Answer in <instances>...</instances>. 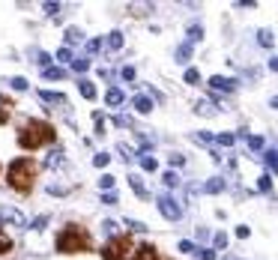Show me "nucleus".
Returning a JSON list of instances; mask_svg holds the SVG:
<instances>
[{"instance_id":"nucleus-19","label":"nucleus","mask_w":278,"mask_h":260,"mask_svg":"<svg viewBox=\"0 0 278 260\" xmlns=\"http://www.w3.org/2000/svg\"><path fill=\"white\" fill-rule=\"evenodd\" d=\"M194 111H197V114H204V117H213V114H216V105L204 99V102H197V105H194Z\"/></svg>"},{"instance_id":"nucleus-10","label":"nucleus","mask_w":278,"mask_h":260,"mask_svg":"<svg viewBox=\"0 0 278 260\" xmlns=\"http://www.w3.org/2000/svg\"><path fill=\"white\" fill-rule=\"evenodd\" d=\"M12 111H15V102H12L9 96H3V93H0V126L12 117Z\"/></svg>"},{"instance_id":"nucleus-6","label":"nucleus","mask_w":278,"mask_h":260,"mask_svg":"<svg viewBox=\"0 0 278 260\" xmlns=\"http://www.w3.org/2000/svg\"><path fill=\"white\" fill-rule=\"evenodd\" d=\"M0 219H3V222H9V225H15V228H30L27 215H24L21 209L9 206V203H3V206H0Z\"/></svg>"},{"instance_id":"nucleus-21","label":"nucleus","mask_w":278,"mask_h":260,"mask_svg":"<svg viewBox=\"0 0 278 260\" xmlns=\"http://www.w3.org/2000/svg\"><path fill=\"white\" fill-rule=\"evenodd\" d=\"M188 60H191V45L183 42V45L177 48V63H188Z\"/></svg>"},{"instance_id":"nucleus-8","label":"nucleus","mask_w":278,"mask_h":260,"mask_svg":"<svg viewBox=\"0 0 278 260\" xmlns=\"http://www.w3.org/2000/svg\"><path fill=\"white\" fill-rule=\"evenodd\" d=\"M236 84H240L236 78H221V75H213V78H210V87H213V90H221V93H233Z\"/></svg>"},{"instance_id":"nucleus-28","label":"nucleus","mask_w":278,"mask_h":260,"mask_svg":"<svg viewBox=\"0 0 278 260\" xmlns=\"http://www.w3.org/2000/svg\"><path fill=\"white\" fill-rule=\"evenodd\" d=\"M141 159V167L147 170V174H153V170H158V162H155L153 156H138Z\"/></svg>"},{"instance_id":"nucleus-42","label":"nucleus","mask_w":278,"mask_h":260,"mask_svg":"<svg viewBox=\"0 0 278 260\" xmlns=\"http://www.w3.org/2000/svg\"><path fill=\"white\" fill-rule=\"evenodd\" d=\"M194 254H197L201 260H216V248H197Z\"/></svg>"},{"instance_id":"nucleus-13","label":"nucleus","mask_w":278,"mask_h":260,"mask_svg":"<svg viewBox=\"0 0 278 260\" xmlns=\"http://www.w3.org/2000/svg\"><path fill=\"white\" fill-rule=\"evenodd\" d=\"M39 99H42V102H45V105H66V102H69V99L63 96V93H51V90H39Z\"/></svg>"},{"instance_id":"nucleus-27","label":"nucleus","mask_w":278,"mask_h":260,"mask_svg":"<svg viewBox=\"0 0 278 260\" xmlns=\"http://www.w3.org/2000/svg\"><path fill=\"white\" fill-rule=\"evenodd\" d=\"M6 251H12V236L0 228V254H6Z\"/></svg>"},{"instance_id":"nucleus-38","label":"nucleus","mask_w":278,"mask_h":260,"mask_svg":"<svg viewBox=\"0 0 278 260\" xmlns=\"http://www.w3.org/2000/svg\"><path fill=\"white\" fill-rule=\"evenodd\" d=\"M84 48H87V54H96V51H102V39H87V42H84Z\"/></svg>"},{"instance_id":"nucleus-39","label":"nucleus","mask_w":278,"mask_h":260,"mask_svg":"<svg viewBox=\"0 0 278 260\" xmlns=\"http://www.w3.org/2000/svg\"><path fill=\"white\" fill-rule=\"evenodd\" d=\"M57 60H60V63H72V60H75V57H72V48L63 45L60 51H57Z\"/></svg>"},{"instance_id":"nucleus-48","label":"nucleus","mask_w":278,"mask_h":260,"mask_svg":"<svg viewBox=\"0 0 278 260\" xmlns=\"http://www.w3.org/2000/svg\"><path fill=\"white\" fill-rule=\"evenodd\" d=\"M120 75H123V81H135V69H132V66H126Z\"/></svg>"},{"instance_id":"nucleus-2","label":"nucleus","mask_w":278,"mask_h":260,"mask_svg":"<svg viewBox=\"0 0 278 260\" xmlns=\"http://www.w3.org/2000/svg\"><path fill=\"white\" fill-rule=\"evenodd\" d=\"M39 170H42V164L36 162V159H27V156L24 159H15V162L9 164V170H6V183H9L12 192L30 195L36 180H39Z\"/></svg>"},{"instance_id":"nucleus-41","label":"nucleus","mask_w":278,"mask_h":260,"mask_svg":"<svg viewBox=\"0 0 278 260\" xmlns=\"http://www.w3.org/2000/svg\"><path fill=\"white\" fill-rule=\"evenodd\" d=\"M108 162H111V156H108V153H96V156H93V164H96V167H105Z\"/></svg>"},{"instance_id":"nucleus-43","label":"nucleus","mask_w":278,"mask_h":260,"mask_svg":"<svg viewBox=\"0 0 278 260\" xmlns=\"http://www.w3.org/2000/svg\"><path fill=\"white\" fill-rule=\"evenodd\" d=\"M30 228H33V230H45V228H48V215H39V219H33Z\"/></svg>"},{"instance_id":"nucleus-50","label":"nucleus","mask_w":278,"mask_h":260,"mask_svg":"<svg viewBox=\"0 0 278 260\" xmlns=\"http://www.w3.org/2000/svg\"><path fill=\"white\" fill-rule=\"evenodd\" d=\"M248 233H251V230H248L246 225H240V228H236V236H240V239H246Z\"/></svg>"},{"instance_id":"nucleus-9","label":"nucleus","mask_w":278,"mask_h":260,"mask_svg":"<svg viewBox=\"0 0 278 260\" xmlns=\"http://www.w3.org/2000/svg\"><path fill=\"white\" fill-rule=\"evenodd\" d=\"M132 108H135L138 114H150V111H153V99L144 96V93H138V96L132 99Z\"/></svg>"},{"instance_id":"nucleus-36","label":"nucleus","mask_w":278,"mask_h":260,"mask_svg":"<svg viewBox=\"0 0 278 260\" xmlns=\"http://www.w3.org/2000/svg\"><path fill=\"white\" fill-rule=\"evenodd\" d=\"M72 69H75V72H87V69H90V60H87V57H75V60H72Z\"/></svg>"},{"instance_id":"nucleus-24","label":"nucleus","mask_w":278,"mask_h":260,"mask_svg":"<svg viewBox=\"0 0 278 260\" xmlns=\"http://www.w3.org/2000/svg\"><path fill=\"white\" fill-rule=\"evenodd\" d=\"M81 42V30L78 27H66V48L69 45H78Z\"/></svg>"},{"instance_id":"nucleus-45","label":"nucleus","mask_w":278,"mask_h":260,"mask_svg":"<svg viewBox=\"0 0 278 260\" xmlns=\"http://www.w3.org/2000/svg\"><path fill=\"white\" fill-rule=\"evenodd\" d=\"M102 230H105L108 236H117V222H111V219H108V222H102Z\"/></svg>"},{"instance_id":"nucleus-40","label":"nucleus","mask_w":278,"mask_h":260,"mask_svg":"<svg viewBox=\"0 0 278 260\" xmlns=\"http://www.w3.org/2000/svg\"><path fill=\"white\" fill-rule=\"evenodd\" d=\"M117 153L123 156L126 162H132V159H135V150H132V147H126V144H117Z\"/></svg>"},{"instance_id":"nucleus-1","label":"nucleus","mask_w":278,"mask_h":260,"mask_svg":"<svg viewBox=\"0 0 278 260\" xmlns=\"http://www.w3.org/2000/svg\"><path fill=\"white\" fill-rule=\"evenodd\" d=\"M93 245H96L93 233L84 225H78V222H69L54 239V248L60 254H87V251H93Z\"/></svg>"},{"instance_id":"nucleus-15","label":"nucleus","mask_w":278,"mask_h":260,"mask_svg":"<svg viewBox=\"0 0 278 260\" xmlns=\"http://www.w3.org/2000/svg\"><path fill=\"white\" fill-rule=\"evenodd\" d=\"M78 90H81V96L84 99H96V84H93V81H78Z\"/></svg>"},{"instance_id":"nucleus-51","label":"nucleus","mask_w":278,"mask_h":260,"mask_svg":"<svg viewBox=\"0 0 278 260\" xmlns=\"http://www.w3.org/2000/svg\"><path fill=\"white\" fill-rule=\"evenodd\" d=\"M269 69H272V72H278V57H272V60H269Z\"/></svg>"},{"instance_id":"nucleus-17","label":"nucleus","mask_w":278,"mask_h":260,"mask_svg":"<svg viewBox=\"0 0 278 260\" xmlns=\"http://www.w3.org/2000/svg\"><path fill=\"white\" fill-rule=\"evenodd\" d=\"M204 192H210V195H218V192H224V180H221V177H213V180L204 186Z\"/></svg>"},{"instance_id":"nucleus-44","label":"nucleus","mask_w":278,"mask_h":260,"mask_svg":"<svg viewBox=\"0 0 278 260\" xmlns=\"http://www.w3.org/2000/svg\"><path fill=\"white\" fill-rule=\"evenodd\" d=\"M168 162H171V167H183L185 156H180V153H171V156H168Z\"/></svg>"},{"instance_id":"nucleus-22","label":"nucleus","mask_w":278,"mask_h":260,"mask_svg":"<svg viewBox=\"0 0 278 260\" xmlns=\"http://www.w3.org/2000/svg\"><path fill=\"white\" fill-rule=\"evenodd\" d=\"M213 141H216V144H221V147H233V144H236V135H230V132H221V135H216Z\"/></svg>"},{"instance_id":"nucleus-49","label":"nucleus","mask_w":278,"mask_h":260,"mask_svg":"<svg viewBox=\"0 0 278 260\" xmlns=\"http://www.w3.org/2000/svg\"><path fill=\"white\" fill-rule=\"evenodd\" d=\"M42 9H45V12H48V15H57V9H60V3H45V6H42Z\"/></svg>"},{"instance_id":"nucleus-35","label":"nucleus","mask_w":278,"mask_h":260,"mask_svg":"<svg viewBox=\"0 0 278 260\" xmlns=\"http://www.w3.org/2000/svg\"><path fill=\"white\" fill-rule=\"evenodd\" d=\"M248 150H254V153L263 150V138L260 135H248Z\"/></svg>"},{"instance_id":"nucleus-30","label":"nucleus","mask_w":278,"mask_h":260,"mask_svg":"<svg viewBox=\"0 0 278 260\" xmlns=\"http://www.w3.org/2000/svg\"><path fill=\"white\" fill-rule=\"evenodd\" d=\"M263 162H266L278 174V150H266V153H263Z\"/></svg>"},{"instance_id":"nucleus-14","label":"nucleus","mask_w":278,"mask_h":260,"mask_svg":"<svg viewBox=\"0 0 278 260\" xmlns=\"http://www.w3.org/2000/svg\"><path fill=\"white\" fill-rule=\"evenodd\" d=\"M123 102H126V96H123V90H117V87H111V90L105 93V105H108V108H120Z\"/></svg>"},{"instance_id":"nucleus-20","label":"nucleus","mask_w":278,"mask_h":260,"mask_svg":"<svg viewBox=\"0 0 278 260\" xmlns=\"http://www.w3.org/2000/svg\"><path fill=\"white\" fill-rule=\"evenodd\" d=\"M114 186H117V180H114L111 174H102V177H99V189H102V192H114Z\"/></svg>"},{"instance_id":"nucleus-16","label":"nucleus","mask_w":278,"mask_h":260,"mask_svg":"<svg viewBox=\"0 0 278 260\" xmlns=\"http://www.w3.org/2000/svg\"><path fill=\"white\" fill-rule=\"evenodd\" d=\"M162 183H165L168 189H177V186H180V174H177V170H165V174H162Z\"/></svg>"},{"instance_id":"nucleus-23","label":"nucleus","mask_w":278,"mask_h":260,"mask_svg":"<svg viewBox=\"0 0 278 260\" xmlns=\"http://www.w3.org/2000/svg\"><path fill=\"white\" fill-rule=\"evenodd\" d=\"M42 75H45L48 81H63V78H66V69H57V66H51V69H45Z\"/></svg>"},{"instance_id":"nucleus-12","label":"nucleus","mask_w":278,"mask_h":260,"mask_svg":"<svg viewBox=\"0 0 278 260\" xmlns=\"http://www.w3.org/2000/svg\"><path fill=\"white\" fill-rule=\"evenodd\" d=\"M42 167H48V170H57V167H63V150H51V153L45 156Z\"/></svg>"},{"instance_id":"nucleus-3","label":"nucleus","mask_w":278,"mask_h":260,"mask_svg":"<svg viewBox=\"0 0 278 260\" xmlns=\"http://www.w3.org/2000/svg\"><path fill=\"white\" fill-rule=\"evenodd\" d=\"M57 141V129L45 120H24L18 126V147L21 150H42Z\"/></svg>"},{"instance_id":"nucleus-33","label":"nucleus","mask_w":278,"mask_h":260,"mask_svg":"<svg viewBox=\"0 0 278 260\" xmlns=\"http://www.w3.org/2000/svg\"><path fill=\"white\" fill-rule=\"evenodd\" d=\"M213 248H216V251L227 248V233H224V230H218L216 236H213Z\"/></svg>"},{"instance_id":"nucleus-37","label":"nucleus","mask_w":278,"mask_h":260,"mask_svg":"<svg viewBox=\"0 0 278 260\" xmlns=\"http://www.w3.org/2000/svg\"><path fill=\"white\" fill-rule=\"evenodd\" d=\"M185 84H201V72L197 69H185Z\"/></svg>"},{"instance_id":"nucleus-46","label":"nucleus","mask_w":278,"mask_h":260,"mask_svg":"<svg viewBox=\"0 0 278 260\" xmlns=\"http://www.w3.org/2000/svg\"><path fill=\"white\" fill-rule=\"evenodd\" d=\"M180 251H183V254H194V251H197V245H194V242H188V239H183V242H180Z\"/></svg>"},{"instance_id":"nucleus-25","label":"nucleus","mask_w":278,"mask_h":260,"mask_svg":"<svg viewBox=\"0 0 278 260\" xmlns=\"http://www.w3.org/2000/svg\"><path fill=\"white\" fill-rule=\"evenodd\" d=\"M204 39V27L201 24H191L188 27V45H194V42H201Z\"/></svg>"},{"instance_id":"nucleus-47","label":"nucleus","mask_w":278,"mask_h":260,"mask_svg":"<svg viewBox=\"0 0 278 260\" xmlns=\"http://www.w3.org/2000/svg\"><path fill=\"white\" fill-rule=\"evenodd\" d=\"M9 87L12 90H27V81L24 78H9Z\"/></svg>"},{"instance_id":"nucleus-4","label":"nucleus","mask_w":278,"mask_h":260,"mask_svg":"<svg viewBox=\"0 0 278 260\" xmlns=\"http://www.w3.org/2000/svg\"><path fill=\"white\" fill-rule=\"evenodd\" d=\"M135 239L132 236H126V233H117V236H111L105 245H102V260H129L135 254Z\"/></svg>"},{"instance_id":"nucleus-26","label":"nucleus","mask_w":278,"mask_h":260,"mask_svg":"<svg viewBox=\"0 0 278 260\" xmlns=\"http://www.w3.org/2000/svg\"><path fill=\"white\" fill-rule=\"evenodd\" d=\"M111 123H114V126H120V129H132V126H135V123H132V117H126V114H114V117H111Z\"/></svg>"},{"instance_id":"nucleus-29","label":"nucleus","mask_w":278,"mask_h":260,"mask_svg":"<svg viewBox=\"0 0 278 260\" xmlns=\"http://www.w3.org/2000/svg\"><path fill=\"white\" fill-rule=\"evenodd\" d=\"M257 42H260L263 48H272V42H275V36H272V30H260V33H257Z\"/></svg>"},{"instance_id":"nucleus-32","label":"nucleus","mask_w":278,"mask_h":260,"mask_svg":"<svg viewBox=\"0 0 278 260\" xmlns=\"http://www.w3.org/2000/svg\"><path fill=\"white\" fill-rule=\"evenodd\" d=\"M126 228L132 230V233H147V225L138 222V219H126Z\"/></svg>"},{"instance_id":"nucleus-18","label":"nucleus","mask_w":278,"mask_h":260,"mask_svg":"<svg viewBox=\"0 0 278 260\" xmlns=\"http://www.w3.org/2000/svg\"><path fill=\"white\" fill-rule=\"evenodd\" d=\"M108 48H111V51H120V48H123V33L120 30L108 33Z\"/></svg>"},{"instance_id":"nucleus-5","label":"nucleus","mask_w":278,"mask_h":260,"mask_svg":"<svg viewBox=\"0 0 278 260\" xmlns=\"http://www.w3.org/2000/svg\"><path fill=\"white\" fill-rule=\"evenodd\" d=\"M155 203H158V212H162L168 222H180V219H183V206L177 203V197L162 195L158 200H155Z\"/></svg>"},{"instance_id":"nucleus-31","label":"nucleus","mask_w":278,"mask_h":260,"mask_svg":"<svg viewBox=\"0 0 278 260\" xmlns=\"http://www.w3.org/2000/svg\"><path fill=\"white\" fill-rule=\"evenodd\" d=\"M99 200H102L105 206H117V203H120V195H117V192H102Z\"/></svg>"},{"instance_id":"nucleus-34","label":"nucleus","mask_w":278,"mask_h":260,"mask_svg":"<svg viewBox=\"0 0 278 260\" xmlns=\"http://www.w3.org/2000/svg\"><path fill=\"white\" fill-rule=\"evenodd\" d=\"M257 192H272V177H269V174H263V177L257 180Z\"/></svg>"},{"instance_id":"nucleus-11","label":"nucleus","mask_w":278,"mask_h":260,"mask_svg":"<svg viewBox=\"0 0 278 260\" xmlns=\"http://www.w3.org/2000/svg\"><path fill=\"white\" fill-rule=\"evenodd\" d=\"M129 186H132V192H135V195L141 197V200H147V197H150L147 186H144V180H141L138 174H132V177H129Z\"/></svg>"},{"instance_id":"nucleus-7","label":"nucleus","mask_w":278,"mask_h":260,"mask_svg":"<svg viewBox=\"0 0 278 260\" xmlns=\"http://www.w3.org/2000/svg\"><path fill=\"white\" fill-rule=\"evenodd\" d=\"M129 260H162V254H158V248H155V245L144 242V245H138V248H135V254H132Z\"/></svg>"},{"instance_id":"nucleus-52","label":"nucleus","mask_w":278,"mask_h":260,"mask_svg":"<svg viewBox=\"0 0 278 260\" xmlns=\"http://www.w3.org/2000/svg\"><path fill=\"white\" fill-rule=\"evenodd\" d=\"M269 108H275V111H278V96H272V99H269Z\"/></svg>"}]
</instances>
